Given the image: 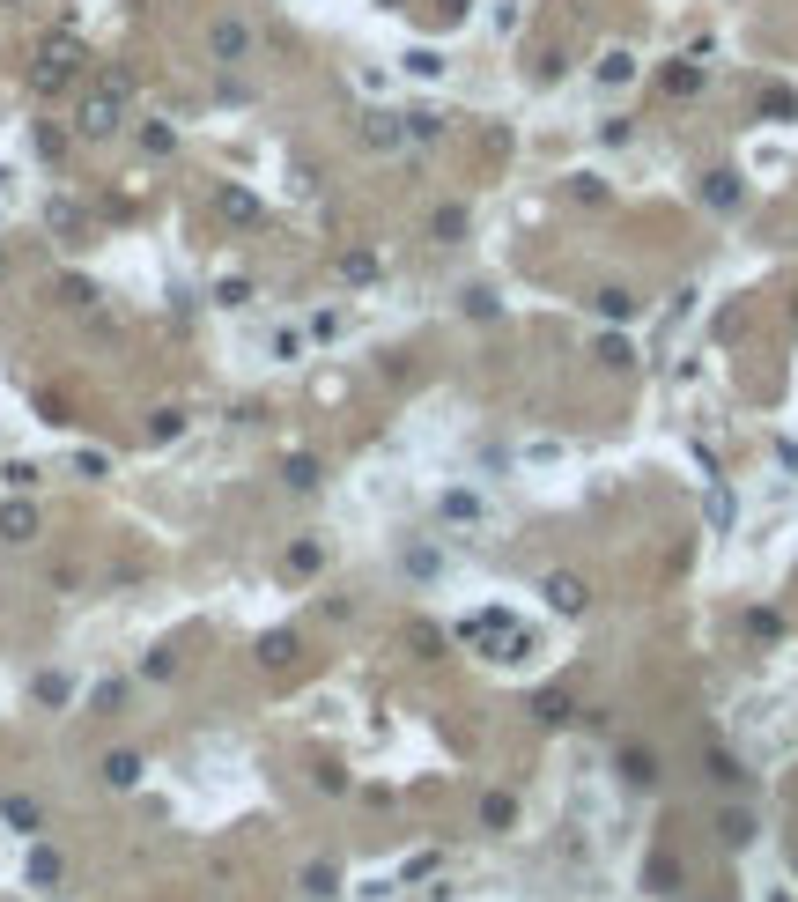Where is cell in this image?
<instances>
[{
  "mask_svg": "<svg viewBox=\"0 0 798 902\" xmlns=\"http://www.w3.org/2000/svg\"><path fill=\"white\" fill-rule=\"evenodd\" d=\"M119 126V97H97V104H82V134H111Z\"/></svg>",
  "mask_w": 798,
  "mask_h": 902,
  "instance_id": "1",
  "label": "cell"
},
{
  "mask_svg": "<svg viewBox=\"0 0 798 902\" xmlns=\"http://www.w3.org/2000/svg\"><path fill=\"white\" fill-rule=\"evenodd\" d=\"M37 533V511L30 503H8V511H0V540H30Z\"/></svg>",
  "mask_w": 798,
  "mask_h": 902,
  "instance_id": "2",
  "label": "cell"
},
{
  "mask_svg": "<svg viewBox=\"0 0 798 902\" xmlns=\"http://www.w3.org/2000/svg\"><path fill=\"white\" fill-rule=\"evenodd\" d=\"M30 888H60V851H30Z\"/></svg>",
  "mask_w": 798,
  "mask_h": 902,
  "instance_id": "3",
  "label": "cell"
},
{
  "mask_svg": "<svg viewBox=\"0 0 798 902\" xmlns=\"http://www.w3.org/2000/svg\"><path fill=\"white\" fill-rule=\"evenodd\" d=\"M547 599H555L562 614H577L584 607V585H577V577H547Z\"/></svg>",
  "mask_w": 798,
  "mask_h": 902,
  "instance_id": "4",
  "label": "cell"
},
{
  "mask_svg": "<svg viewBox=\"0 0 798 902\" xmlns=\"http://www.w3.org/2000/svg\"><path fill=\"white\" fill-rule=\"evenodd\" d=\"M0 814H8V829H23V836L37 829V821H45V814H37L30 799H0Z\"/></svg>",
  "mask_w": 798,
  "mask_h": 902,
  "instance_id": "5",
  "label": "cell"
},
{
  "mask_svg": "<svg viewBox=\"0 0 798 902\" xmlns=\"http://www.w3.org/2000/svg\"><path fill=\"white\" fill-rule=\"evenodd\" d=\"M104 777H111V784H141V755H111Z\"/></svg>",
  "mask_w": 798,
  "mask_h": 902,
  "instance_id": "6",
  "label": "cell"
},
{
  "mask_svg": "<svg viewBox=\"0 0 798 902\" xmlns=\"http://www.w3.org/2000/svg\"><path fill=\"white\" fill-rule=\"evenodd\" d=\"M303 895H340V873L333 866H311V873H303Z\"/></svg>",
  "mask_w": 798,
  "mask_h": 902,
  "instance_id": "7",
  "label": "cell"
},
{
  "mask_svg": "<svg viewBox=\"0 0 798 902\" xmlns=\"http://www.w3.org/2000/svg\"><path fill=\"white\" fill-rule=\"evenodd\" d=\"M289 651H296V636H266V644H259V659H266V666H281Z\"/></svg>",
  "mask_w": 798,
  "mask_h": 902,
  "instance_id": "8",
  "label": "cell"
}]
</instances>
